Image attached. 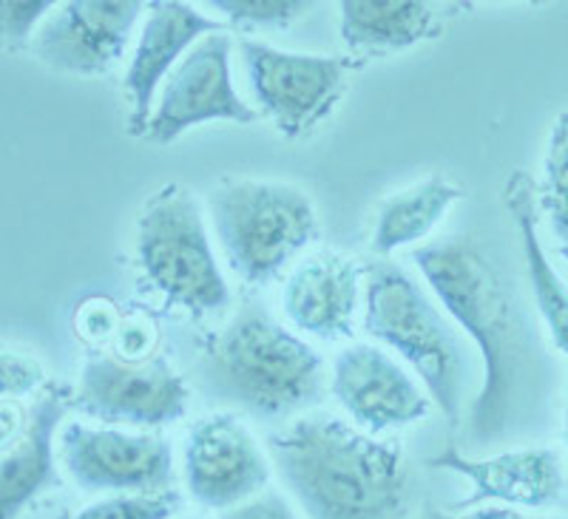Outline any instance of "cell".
Listing matches in <instances>:
<instances>
[{
	"instance_id": "cell-5",
	"label": "cell",
	"mask_w": 568,
	"mask_h": 519,
	"mask_svg": "<svg viewBox=\"0 0 568 519\" xmlns=\"http://www.w3.org/2000/svg\"><path fill=\"white\" fill-rule=\"evenodd\" d=\"M207 222L225 264L245 284L282 276L318 233L311 193L291 182L222 180L207 193Z\"/></svg>"
},
{
	"instance_id": "cell-14",
	"label": "cell",
	"mask_w": 568,
	"mask_h": 519,
	"mask_svg": "<svg viewBox=\"0 0 568 519\" xmlns=\"http://www.w3.org/2000/svg\"><path fill=\"white\" fill-rule=\"evenodd\" d=\"M426 466L453 471L469 482V493L458 500L455 511L475 506L555 508L566 502L568 493L560 451L555 446H515L486 457H471L446 446L429 457Z\"/></svg>"
},
{
	"instance_id": "cell-2",
	"label": "cell",
	"mask_w": 568,
	"mask_h": 519,
	"mask_svg": "<svg viewBox=\"0 0 568 519\" xmlns=\"http://www.w3.org/2000/svg\"><path fill=\"white\" fill-rule=\"evenodd\" d=\"M273 471L307 519H404L409 468L395 442L336 415H302L267 435Z\"/></svg>"
},
{
	"instance_id": "cell-8",
	"label": "cell",
	"mask_w": 568,
	"mask_h": 519,
	"mask_svg": "<svg viewBox=\"0 0 568 519\" xmlns=\"http://www.w3.org/2000/svg\"><path fill=\"white\" fill-rule=\"evenodd\" d=\"M71 406L103 426L165 429L180 424L191 406V386L165 358L125 360L91 349L80 369Z\"/></svg>"
},
{
	"instance_id": "cell-15",
	"label": "cell",
	"mask_w": 568,
	"mask_h": 519,
	"mask_svg": "<svg viewBox=\"0 0 568 519\" xmlns=\"http://www.w3.org/2000/svg\"><path fill=\"white\" fill-rule=\"evenodd\" d=\"M362 307L364 273L355 258L336 251L298 258L282 284L284 324L324 344L349 338Z\"/></svg>"
},
{
	"instance_id": "cell-24",
	"label": "cell",
	"mask_w": 568,
	"mask_h": 519,
	"mask_svg": "<svg viewBox=\"0 0 568 519\" xmlns=\"http://www.w3.org/2000/svg\"><path fill=\"white\" fill-rule=\"evenodd\" d=\"M63 0H0V49H20L58 12Z\"/></svg>"
},
{
	"instance_id": "cell-26",
	"label": "cell",
	"mask_w": 568,
	"mask_h": 519,
	"mask_svg": "<svg viewBox=\"0 0 568 519\" xmlns=\"http://www.w3.org/2000/svg\"><path fill=\"white\" fill-rule=\"evenodd\" d=\"M120 324H123V318H120V313H116L109 298H85L78 313H74V333L91 349L111 344Z\"/></svg>"
},
{
	"instance_id": "cell-6",
	"label": "cell",
	"mask_w": 568,
	"mask_h": 519,
	"mask_svg": "<svg viewBox=\"0 0 568 519\" xmlns=\"http://www.w3.org/2000/svg\"><path fill=\"white\" fill-rule=\"evenodd\" d=\"M136 267L165 304L194 318L231 307V284L211 242L205 207L187 187H160L136 216Z\"/></svg>"
},
{
	"instance_id": "cell-28",
	"label": "cell",
	"mask_w": 568,
	"mask_h": 519,
	"mask_svg": "<svg viewBox=\"0 0 568 519\" xmlns=\"http://www.w3.org/2000/svg\"><path fill=\"white\" fill-rule=\"evenodd\" d=\"M220 519H298V517H296V508L291 506V500H287L284 493L273 491V488H265V491L256 493L253 500L222 511Z\"/></svg>"
},
{
	"instance_id": "cell-23",
	"label": "cell",
	"mask_w": 568,
	"mask_h": 519,
	"mask_svg": "<svg viewBox=\"0 0 568 519\" xmlns=\"http://www.w3.org/2000/svg\"><path fill=\"white\" fill-rule=\"evenodd\" d=\"M182 502H185V497L176 488L105 493L103 500L89 502L71 519H174Z\"/></svg>"
},
{
	"instance_id": "cell-18",
	"label": "cell",
	"mask_w": 568,
	"mask_h": 519,
	"mask_svg": "<svg viewBox=\"0 0 568 519\" xmlns=\"http://www.w3.org/2000/svg\"><path fill=\"white\" fill-rule=\"evenodd\" d=\"M504 205L515 222L517 242L524 253L526 287L531 304L549 335L551 346L568 360V284L549 262V253L540 238V211H537V191L529 173L515 171L504 187Z\"/></svg>"
},
{
	"instance_id": "cell-7",
	"label": "cell",
	"mask_w": 568,
	"mask_h": 519,
	"mask_svg": "<svg viewBox=\"0 0 568 519\" xmlns=\"http://www.w3.org/2000/svg\"><path fill=\"white\" fill-rule=\"evenodd\" d=\"M236 49L253 109L271 116L287 140L311 134L342 100L347 85L342 58L284 52L253 38H242Z\"/></svg>"
},
{
	"instance_id": "cell-10",
	"label": "cell",
	"mask_w": 568,
	"mask_h": 519,
	"mask_svg": "<svg viewBox=\"0 0 568 519\" xmlns=\"http://www.w3.org/2000/svg\"><path fill=\"white\" fill-rule=\"evenodd\" d=\"M58 455L65 475L85 493H129L174 488V446L151 431L120 426H60Z\"/></svg>"
},
{
	"instance_id": "cell-11",
	"label": "cell",
	"mask_w": 568,
	"mask_h": 519,
	"mask_svg": "<svg viewBox=\"0 0 568 519\" xmlns=\"http://www.w3.org/2000/svg\"><path fill=\"white\" fill-rule=\"evenodd\" d=\"M187 497L207 511H227L271 488L273 462L245 417L216 411L191 426L182 442Z\"/></svg>"
},
{
	"instance_id": "cell-31",
	"label": "cell",
	"mask_w": 568,
	"mask_h": 519,
	"mask_svg": "<svg viewBox=\"0 0 568 519\" xmlns=\"http://www.w3.org/2000/svg\"><path fill=\"white\" fill-rule=\"evenodd\" d=\"M562 440H566V455H568V373H566V389H562Z\"/></svg>"
},
{
	"instance_id": "cell-21",
	"label": "cell",
	"mask_w": 568,
	"mask_h": 519,
	"mask_svg": "<svg viewBox=\"0 0 568 519\" xmlns=\"http://www.w3.org/2000/svg\"><path fill=\"white\" fill-rule=\"evenodd\" d=\"M537 191V211L546 218L551 238L562 258H568V111L551 125L546 154H542V176Z\"/></svg>"
},
{
	"instance_id": "cell-25",
	"label": "cell",
	"mask_w": 568,
	"mask_h": 519,
	"mask_svg": "<svg viewBox=\"0 0 568 519\" xmlns=\"http://www.w3.org/2000/svg\"><path fill=\"white\" fill-rule=\"evenodd\" d=\"M45 384V366L34 355L0 349V398H27Z\"/></svg>"
},
{
	"instance_id": "cell-22",
	"label": "cell",
	"mask_w": 568,
	"mask_h": 519,
	"mask_svg": "<svg viewBox=\"0 0 568 519\" xmlns=\"http://www.w3.org/2000/svg\"><path fill=\"white\" fill-rule=\"evenodd\" d=\"M200 3L220 14L227 27L278 32L302 20L316 0H200Z\"/></svg>"
},
{
	"instance_id": "cell-1",
	"label": "cell",
	"mask_w": 568,
	"mask_h": 519,
	"mask_svg": "<svg viewBox=\"0 0 568 519\" xmlns=\"http://www.w3.org/2000/svg\"><path fill=\"white\" fill-rule=\"evenodd\" d=\"M413 262L480 360V389L466 417L469 449H515L549 435L566 375L517 278L471 236L426 242Z\"/></svg>"
},
{
	"instance_id": "cell-20",
	"label": "cell",
	"mask_w": 568,
	"mask_h": 519,
	"mask_svg": "<svg viewBox=\"0 0 568 519\" xmlns=\"http://www.w3.org/2000/svg\"><path fill=\"white\" fill-rule=\"evenodd\" d=\"M460 200H464V191L438 173L389 193L375 211L373 238H369L373 253L378 258H389L407 247H415V251L424 247Z\"/></svg>"
},
{
	"instance_id": "cell-29",
	"label": "cell",
	"mask_w": 568,
	"mask_h": 519,
	"mask_svg": "<svg viewBox=\"0 0 568 519\" xmlns=\"http://www.w3.org/2000/svg\"><path fill=\"white\" fill-rule=\"evenodd\" d=\"M29 429V409L20 398H0V455L12 449Z\"/></svg>"
},
{
	"instance_id": "cell-4",
	"label": "cell",
	"mask_w": 568,
	"mask_h": 519,
	"mask_svg": "<svg viewBox=\"0 0 568 519\" xmlns=\"http://www.w3.org/2000/svg\"><path fill=\"white\" fill-rule=\"evenodd\" d=\"M364 329L424 384L426 395L458 426L475 378V349L438 295L413 273L378 258L364 273Z\"/></svg>"
},
{
	"instance_id": "cell-12",
	"label": "cell",
	"mask_w": 568,
	"mask_h": 519,
	"mask_svg": "<svg viewBox=\"0 0 568 519\" xmlns=\"http://www.w3.org/2000/svg\"><path fill=\"white\" fill-rule=\"evenodd\" d=\"M329 395L349 424L373 437L404 429L433 411L424 384L378 344L342 346L329 364Z\"/></svg>"
},
{
	"instance_id": "cell-13",
	"label": "cell",
	"mask_w": 568,
	"mask_h": 519,
	"mask_svg": "<svg viewBox=\"0 0 568 519\" xmlns=\"http://www.w3.org/2000/svg\"><path fill=\"white\" fill-rule=\"evenodd\" d=\"M149 0H63L32 40L43 65L78 78H98L129 52Z\"/></svg>"
},
{
	"instance_id": "cell-16",
	"label": "cell",
	"mask_w": 568,
	"mask_h": 519,
	"mask_svg": "<svg viewBox=\"0 0 568 519\" xmlns=\"http://www.w3.org/2000/svg\"><path fill=\"white\" fill-rule=\"evenodd\" d=\"M213 32H225V23L200 12L185 0H151L123 80L131 103V134H145V125H149V116L154 111L156 94H160L165 78L196 40Z\"/></svg>"
},
{
	"instance_id": "cell-33",
	"label": "cell",
	"mask_w": 568,
	"mask_h": 519,
	"mask_svg": "<svg viewBox=\"0 0 568 519\" xmlns=\"http://www.w3.org/2000/svg\"><path fill=\"white\" fill-rule=\"evenodd\" d=\"M180 519H207V517H180Z\"/></svg>"
},
{
	"instance_id": "cell-9",
	"label": "cell",
	"mask_w": 568,
	"mask_h": 519,
	"mask_svg": "<svg viewBox=\"0 0 568 519\" xmlns=\"http://www.w3.org/2000/svg\"><path fill=\"white\" fill-rule=\"evenodd\" d=\"M231 58V34L213 32L196 40L162 83L145 136L156 145H171L205 122L253 125L262 114L233 85Z\"/></svg>"
},
{
	"instance_id": "cell-32",
	"label": "cell",
	"mask_w": 568,
	"mask_h": 519,
	"mask_svg": "<svg viewBox=\"0 0 568 519\" xmlns=\"http://www.w3.org/2000/svg\"><path fill=\"white\" fill-rule=\"evenodd\" d=\"M524 3H531V7H542V3H549V0H524Z\"/></svg>"
},
{
	"instance_id": "cell-30",
	"label": "cell",
	"mask_w": 568,
	"mask_h": 519,
	"mask_svg": "<svg viewBox=\"0 0 568 519\" xmlns=\"http://www.w3.org/2000/svg\"><path fill=\"white\" fill-rule=\"evenodd\" d=\"M455 511V508H453ZM424 519H568V517H529V513H520L517 508H509V506H475L469 511H426Z\"/></svg>"
},
{
	"instance_id": "cell-19",
	"label": "cell",
	"mask_w": 568,
	"mask_h": 519,
	"mask_svg": "<svg viewBox=\"0 0 568 519\" xmlns=\"http://www.w3.org/2000/svg\"><path fill=\"white\" fill-rule=\"evenodd\" d=\"M336 3L338 32L353 52H404L438 32L435 0H336Z\"/></svg>"
},
{
	"instance_id": "cell-17",
	"label": "cell",
	"mask_w": 568,
	"mask_h": 519,
	"mask_svg": "<svg viewBox=\"0 0 568 519\" xmlns=\"http://www.w3.org/2000/svg\"><path fill=\"white\" fill-rule=\"evenodd\" d=\"M71 406V389L49 384L29 409V429L0 455V519H18L40 493L60 486L58 431Z\"/></svg>"
},
{
	"instance_id": "cell-3",
	"label": "cell",
	"mask_w": 568,
	"mask_h": 519,
	"mask_svg": "<svg viewBox=\"0 0 568 519\" xmlns=\"http://www.w3.org/2000/svg\"><path fill=\"white\" fill-rule=\"evenodd\" d=\"M196 386L225 411L256 424H284L322 404L329 375L304 335L247 302L202 346Z\"/></svg>"
},
{
	"instance_id": "cell-27",
	"label": "cell",
	"mask_w": 568,
	"mask_h": 519,
	"mask_svg": "<svg viewBox=\"0 0 568 519\" xmlns=\"http://www.w3.org/2000/svg\"><path fill=\"white\" fill-rule=\"evenodd\" d=\"M114 355L125 360H149L156 349V327L149 318H125L114 335Z\"/></svg>"
}]
</instances>
